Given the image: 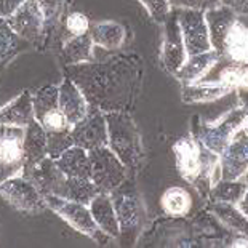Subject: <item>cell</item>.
Segmentation results:
<instances>
[{
    "label": "cell",
    "mask_w": 248,
    "mask_h": 248,
    "mask_svg": "<svg viewBox=\"0 0 248 248\" xmlns=\"http://www.w3.org/2000/svg\"><path fill=\"white\" fill-rule=\"evenodd\" d=\"M66 77L82 90L90 106L104 112L122 110L133 93L136 66L126 56H112L101 62L66 66Z\"/></svg>",
    "instance_id": "obj_1"
},
{
    "label": "cell",
    "mask_w": 248,
    "mask_h": 248,
    "mask_svg": "<svg viewBox=\"0 0 248 248\" xmlns=\"http://www.w3.org/2000/svg\"><path fill=\"white\" fill-rule=\"evenodd\" d=\"M106 122L109 135L108 146L126 168L136 167L142 155V147L133 119L124 110H112L106 112Z\"/></svg>",
    "instance_id": "obj_2"
},
{
    "label": "cell",
    "mask_w": 248,
    "mask_h": 248,
    "mask_svg": "<svg viewBox=\"0 0 248 248\" xmlns=\"http://www.w3.org/2000/svg\"><path fill=\"white\" fill-rule=\"evenodd\" d=\"M45 200H46V207L53 210L58 216H61L77 232L99 242V244L104 242V237H109L98 228L88 205L74 202V200L60 197V195H46Z\"/></svg>",
    "instance_id": "obj_3"
},
{
    "label": "cell",
    "mask_w": 248,
    "mask_h": 248,
    "mask_svg": "<svg viewBox=\"0 0 248 248\" xmlns=\"http://www.w3.org/2000/svg\"><path fill=\"white\" fill-rule=\"evenodd\" d=\"M92 162V179L101 192H114L126 176V167L109 146L88 151Z\"/></svg>",
    "instance_id": "obj_4"
},
{
    "label": "cell",
    "mask_w": 248,
    "mask_h": 248,
    "mask_svg": "<svg viewBox=\"0 0 248 248\" xmlns=\"http://www.w3.org/2000/svg\"><path fill=\"white\" fill-rule=\"evenodd\" d=\"M26 128L16 125L0 126V178L2 181L18 176L24 168Z\"/></svg>",
    "instance_id": "obj_5"
},
{
    "label": "cell",
    "mask_w": 248,
    "mask_h": 248,
    "mask_svg": "<svg viewBox=\"0 0 248 248\" xmlns=\"http://www.w3.org/2000/svg\"><path fill=\"white\" fill-rule=\"evenodd\" d=\"M181 28L187 56L200 55L213 50L205 10L202 8H175Z\"/></svg>",
    "instance_id": "obj_6"
},
{
    "label": "cell",
    "mask_w": 248,
    "mask_h": 248,
    "mask_svg": "<svg viewBox=\"0 0 248 248\" xmlns=\"http://www.w3.org/2000/svg\"><path fill=\"white\" fill-rule=\"evenodd\" d=\"M0 192H2V197L18 212L39 213L46 208L45 195L37 189V186L29 178L23 175L2 181Z\"/></svg>",
    "instance_id": "obj_7"
},
{
    "label": "cell",
    "mask_w": 248,
    "mask_h": 248,
    "mask_svg": "<svg viewBox=\"0 0 248 248\" xmlns=\"http://www.w3.org/2000/svg\"><path fill=\"white\" fill-rule=\"evenodd\" d=\"M247 117L244 108H235L229 110L224 117L212 124H203L197 131V138L202 144L215 154H221L223 149L229 144L232 136L240 128L242 122Z\"/></svg>",
    "instance_id": "obj_8"
},
{
    "label": "cell",
    "mask_w": 248,
    "mask_h": 248,
    "mask_svg": "<svg viewBox=\"0 0 248 248\" xmlns=\"http://www.w3.org/2000/svg\"><path fill=\"white\" fill-rule=\"evenodd\" d=\"M35 119L46 131H64L71 130L66 115L60 108V87L46 85L39 88L32 94Z\"/></svg>",
    "instance_id": "obj_9"
},
{
    "label": "cell",
    "mask_w": 248,
    "mask_h": 248,
    "mask_svg": "<svg viewBox=\"0 0 248 248\" xmlns=\"http://www.w3.org/2000/svg\"><path fill=\"white\" fill-rule=\"evenodd\" d=\"M71 135L74 144L80 146L87 151L108 146L109 135H108L106 112L98 108L90 106L87 117L72 126Z\"/></svg>",
    "instance_id": "obj_10"
},
{
    "label": "cell",
    "mask_w": 248,
    "mask_h": 248,
    "mask_svg": "<svg viewBox=\"0 0 248 248\" xmlns=\"http://www.w3.org/2000/svg\"><path fill=\"white\" fill-rule=\"evenodd\" d=\"M176 170L184 181L195 186L202 175V144L194 135H184L173 144Z\"/></svg>",
    "instance_id": "obj_11"
},
{
    "label": "cell",
    "mask_w": 248,
    "mask_h": 248,
    "mask_svg": "<svg viewBox=\"0 0 248 248\" xmlns=\"http://www.w3.org/2000/svg\"><path fill=\"white\" fill-rule=\"evenodd\" d=\"M5 21L21 39L28 42H39L45 34V15L39 0H28Z\"/></svg>",
    "instance_id": "obj_12"
},
{
    "label": "cell",
    "mask_w": 248,
    "mask_h": 248,
    "mask_svg": "<svg viewBox=\"0 0 248 248\" xmlns=\"http://www.w3.org/2000/svg\"><path fill=\"white\" fill-rule=\"evenodd\" d=\"M163 28H165V35H163L160 60L167 72L175 76L187 60L183 32H181V28H179V21H178V15L175 8L171 10L170 16L165 21Z\"/></svg>",
    "instance_id": "obj_13"
},
{
    "label": "cell",
    "mask_w": 248,
    "mask_h": 248,
    "mask_svg": "<svg viewBox=\"0 0 248 248\" xmlns=\"http://www.w3.org/2000/svg\"><path fill=\"white\" fill-rule=\"evenodd\" d=\"M221 179H240L248 171V136L239 128L219 154Z\"/></svg>",
    "instance_id": "obj_14"
},
{
    "label": "cell",
    "mask_w": 248,
    "mask_h": 248,
    "mask_svg": "<svg viewBox=\"0 0 248 248\" xmlns=\"http://www.w3.org/2000/svg\"><path fill=\"white\" fill-rule=\"evenodd\" d=\"M195 83H219L231 90L248 87V64L232 61L221 55L208 72Z\"/></svg>",
    "instance_id": "obj_15"
},
{
    "label": "cell",
    "mask_w": 248,
    "mask_h": 248,
    "mask_svg": "<svg viewBox=\"0 0 248 248\" xmlns=\"http://www.w3.org/2000/svg\"><path fill=\"white\" fill-rule=\"evenodd\" d=\"M120 224V237L138 232L142 223V207L138 195L131 191H117L110 195Z\"/></svg>",
    "instance_id": "obj_16"
},
{
    "label": "cell",
    "mask_w": 248,
    "mask_h": 248,
    "mask_svg": "<svg viewBox=\"0 0 248 248\" xmlns=\"http://www.w3.org/2000/svg\"><path fill=\"white\" fill-rule=\"evenodd\" d=\"M23 176L29 178L45 197L46 195H61L67 179V176L61 171V168L56 165V160L51 157H45L28 175Z\"/></svg>",
    "instance_id": "obj_17"
},
{
    "label": "cell",
    "mask_w": 248,
    "mask_h": 248,
    "mask_svg": "<svg viewBox=\"0 0 248 248\" xmlns=\"http://www.w3.org/2000/svg\"><path fill=\"white\" fill-rule=\"evenodd\" d=\"M221 55L232 61L248 64V16L235 15L234 23L226 32Z\"/></svg>",
    "instance_id": "obj_18"
},
{
    "label": "cell",
    "mask_w": 248,
    "mask_h": 248,
    "mask_svg": "<svg viewBox=\"0 0 248 248\" xmlns=\"http://www.w3.org/2000/svg\"><path fill=\"white\" fill-rule=\"evenodd\" d=\"M58 101H60V108L62 114L66 115L71 128L87 117L90 104L82 90L69 77H66L60 85V99Z\"/></svg>",
    "instance_id": "obj_19"
},
{
    "label": "cell",
    "mask_w": 248,
    "mask_h": 248,
    "mask_svg": "<svg viewBox=\"0 0 248 248\" xmlns=\"http://www.w3.org/2000/svg\"><path fill=\"white\" fill-rule=\"evenodd\" d=\"M48 157V147H46V130L37 119H34L26 126L24 136V168L21 175H28L35 165Z\"/></svg>",
    "instance_id": "obj_20"
},
{
    "label": "cell",
    "mask_w": 248,
    "mask_h": 248,
    "mask_svg": "<svg viewBox=\"0 0 248 248\" xmlns=\"http://www.w3.org/2000/svg\"><path fill=\"white\" fill-rule=\"evenodd\" d=\"M92 210L93 219L96 221L98 228L101 229L104 234H108L112 239H119L120 237V224L117 213H115L112 197L108 192H99L96 197L92 200L88 205Z\"/></svg>",
    "instance_id": "obj_21"
},
{
    "label": "cell",
    "mask_w": 248,
    "mask_h": 248,
    "mask_svg": "<svg viewBox=\"0 0 248 248\" xmlns=\"http://www.w3.org/2000/svg\"><path fill=\"white\" fill-rule=\"evenodd\" d=\"M35 119L34 99L29 90H24L12 103L5 104L0 110V122L5 125H16L26 128Z\"/></svg>",
    "instance_id": "obj_22"
},
{
    "label": "cell",
    "mask_w": 248,
    "mask_h": 248,
    "mask_svg": "<svg viewBox=\"0 0 248 248\" xmlns=\"http://www.w3.org/2000/svg\"><path fill=\"white\" fill-rule=\"evenodd\" d=\"M235 15L237 13L234 10L226 7V5H219V7L205 10V19H207V24H208L212 46L219 55H221V48H223L226 32H228L229 26L234 23Z\"/></svg>",
    "instance_id": "obj_23"
},
{
    "label": "cell",
    "mask_w": 248,
    "mask_h": 248,
    "mask_svg": "<svg viewBox=\"0 0 248 248\" xmlns=\"http://www.w3.org/2000/svg\"><path fill=\"white\" fill-rule=\"evenodd\" d=\"M56 165L67 178L92 179V162L88 151L74 144L64 154L56 159Z\"/></svg>",
    "instance_id": "obj_24"
},
{
    "label": "cell",
    "mask_w": 248,
    "mask_h": 248,
    "mask_svg": "<svg viewBox=\"0 0 248 248\" xmlns=\"http://www.w3.org/2000/svg\"><path fill=\"white\" fill-rule=\"evenodd\" d=\"M207 210L218 221L223 223L226 229H229L234 234L247 235L248 237V218L239 207L228 202H216L210 200Z\"/></svg>",
    "instance_id": "obj_25"
},
{
    "label": "cell",
    "mask_w": 248,
    "mask_h": 248,
    "mask_svg": "<svg viewBox=\"0 0 248 248\" xmlns=\"http://www.w3.org/2000/svg\"><path fill=\"white\" fill-rule=\"evenodd\" d=\"M219 56L221 55L216 50H210L200 55L187 56L186 62H184L181 66V69L175 74V77L183 85H191V83L199 82L200 78L208 72L210 67L218 61Z\"/></svg>",
    "instance_id": "obj_26"
},
{
    "label": "cell",
    "mask_w": 248,
    "mask_h": 248,
    "mask_svg": "<svg viewBox=\"0 0 248 248\" xmlns=\"http://www.w3.org/2000/svg\"><path fill=\"white\" fill-rule=\"evenodd\" d=\"M194 207L192 194L183 186H171L163 191L160 197V208L170 218H184Z\"/></svg>",
    "instance_id": "obj_27"
},
{
    "label": "cell",
    "mask_w": 248,
    "mask_h": 248,
    "mask_svg": "<svg viewBox=\"0 0 248 248\" xmlns=\"http://www.w3.org/2000/svg\"><path fill=\"white\" fill-rule=\"evenodd\" d=\"M90 35H92L94 45L108 51H114L122 46L125 40V29L122 24L115 23V21H101V23L92 24Z\"/></svg>",
    "instance_id": "obj_28"
},
{
    "label": "cell",
    "mask_w": 248,
    "mask_h": 248,
    "mask_svg": "<svg viewBox=\"0 0 248 248\" xmlns=\"http://www.w3.org/2000/svg\"><path fill=\"white\" fill-rule=\"evenodd\" d=\"M231 92L234 90L226 85H219V83H191V85H183L181 99L186 104L212 103L218 101L219 98L226 96Z\"/></svg>",
    "instance_id": "obj_29"
},
{
    "label": "cell",
    "mask_w": 248,
    "mask_h": 248,
    "mask_svg": "<svg viewBox=\"0 0 248 248\" xmlns=\"http://www.w3.org/2000/svg\"><path fill=\"white\" fill-rule=\"evenodd\" d=\"M93 39L92 35L83 34L78 37H72L67 40L61 50L62 61L66 66H76L82 62H92L93 61Z\"/></svg>",
    "instance_id": "obj_30"
},
{
    "label": "cell",
    "mask_w": 248,
    "mask_h": 248,
    "mask_svg": "<svg viewBox=\"0 0 248 248\" xmlns=\"http://www.w3.org/2000/svg\"><path fill=\"white\" fill-rule=\"evenodd\" d=\"M101 192L99 187L93 183V179H80V178H67L62 194L60 197L74 200V202L90 205L92 200Z\"/></svg>",
    "instance_id": "obj_31"
},
{
    "label": "cell",
    "mask_w": 248,
    "mask_h": 248,
    "mask_svg": "<svg viewBox=\"0 0 248 248\" xmlns=\"http://www.w3.org/2000/svg\"><path fill=\"white\" fill-rule=\"evenodd\" d=\"M247 191V179H219L218 183L213 184L210 189V200L216 202H228L237 205L244 199Z\"/></svg>",
    "instance_id": "obj_32"
},
{
    "label": "cell",
    "mask_w": 248,
    "mask_h": 248,
    "mask_svg": "<svg viewBox=\"0 0 248 248\" xmlns=\"http://www.w3.org/2000/svg\"><path fill=\"white\" fill-rule=\"evenodd\" d=\"M0 42H2V64L5 66L12 58L28 46V40L21 39V37L10 28L8 23L2 19V26H0Z\"/></svg>",
    "instance_id": "obj_33"
},
{
    "label": "cell",
    "mask_w": 248,
    "mask_h": 248,
    "mask_svg": "<svg viewBox=\"0 0 248 248\" xmlns=\"http://www.w3.org/2000/svg\"><path fill=\"white\" fill-rule=\"evenodd\" d=\"M74 146L71 130L64 131H46V147H48V157L58 159L64 152Z\"/></svg>",
    "instance_id": "obj_34"
},
{
    "label": "cell",
    "mask_w": 248,
    "mask_h": 248,
    "mask_svg": "<svg viewBox=\"0 0 248 248\" xmlns=\"http://www.w3.org/2000/svg\"><path fill=\"white\" fill-rule=\"evenodd\" d=\"M64 28L72 37H78V35L88 34L90 29H92V24H90V19L85 13L72 12L66 16Z\"/></svg>",
    "instance_id": "obj_35"
},
{
    "label": "cell",
    "mask_w": 248,
    "mask_h": 248,
    "mask_svg": "<svg viewBox=\"0 0 248 248\" xmlns=\"http://www.w3.org/2000/svg\"><path fill=\"white\" fill-rule=\"evenodd\" d=\"M140 2L144 5L149 16L157 24H165V21L168 19L173 10L168 0H140Z\"/></svg>",
    "instance_id": "obj_36"
},
{
    "label": "cell",
    "mask_w": 248,
    "mask_h": 248,
    "mask_svg": "<svg viewBox=\"0 0 248 248\" xmlns=\"http://www.w3.org/2000/svg\"><path fill=\"white\" fill-rule=\"evenodd\" d=\"M42 10L45 15V32L46 28H53L60 19L62 8H64V0H39Z\"/></svg>",
    "instance_id": "obj_37"
},
{
    "label": "cell",
    "mask_w": 248,
    "mask_h": 248,
    "mask_svg": "<svg viewBox=\"0 0 248 248\" xmlns=\"http://www.w3.org/2000/svg\"><path fill=\"white\" fill-rule=\"evenodd\" d=\"M28 0H0V15H2V19L10 18Z\"/></svg>",
    "instance_id": "obj_38"
},
{
    "label": "cell",
    "mask_w": 248,
    "mask_h": 248,
    "mask_svg": "<svg viewBox=\"0 0 248 248\" xmlns=\"http://www.w3.org/2000/svg\"><path fill=\"white\" fill-rule=\"evenodd\" d=\"M171 8H202L205 10V0H168Z\"/></svg>",
    "instance_id": "obj_39"
},
{
    "label": "cell",
    "mask_w": 248,
    "mask_h": 248,
    "mask_svg": "<svg viewBox=\"0 0 248 248\" xmlns=\"http://www.w3.org/2000/svg\"><path fill=\"white\" fill-rule=\"evenodd\" d=\"M221 5L232 8L237 15H245L248 16V0H223Z\"/></svg>",
    "instance_id": "obj_40"
},
{
    "label": "cell",
    "mask_w": 248,
    "mask_h": 248,
    "mask_svg": "<svg viewBox=\"0 0 248 248\" xmlns=\"http://www.w3.org/2000/svg\"><path fill=\"white\" fill-rule=\"evenodd\" d=\"M237 99L240 101V108H244V110L248 114V87L244 88H237Z\"/></svg>",
    "instance_id": "obj_41"
},
{
    "label": "cell",
    "mask_w": 248,
    "mask_h": 248,
    "mask_svg": "<svg viewBox=\"0 0 248 248\" xmlns=\"http://www.w3.org/2000/svg\"><path fill=\"white\" fill-rule=\"evenodd\" d=\"M245 179H247V191H245L244 199H242L240 202L237 203V207H239L242 212L247 215V218H248V171H247V175H245Z\"/></svg>",
    "instance_id": "obj_42"
},
{
    "label": "cell",
    "mask_w": 248,
    "mask_h": 248,
    "mask_svg": "<svg viewBox=\"0 0 248 248\" xmlns=\"http://www.w3.org/2000/svg\"><path fill=\"white\" fill-rule=\"evenodd\" d=\"M223 0H205V10L207 8H215V7H219Z\"/></svg>",
    "instance_id": "obj_43"
},
{
    "label": "cell",
    "mask_w": 248,
    "mask_h": 248,
    "mask_svg": "<svg viewBox=\"0 0 248 248\" xmlns=\"http://www.w3.org/2000/svg\"><path fill=\"white\" fill-rule=\"evenodd\" d=\"M240 128L244 130V133L248 136V114H247V117L244 119V122H242V125H240Z\"/></svg>",
    "instance_id": "obj_44"
}]
</instances>
